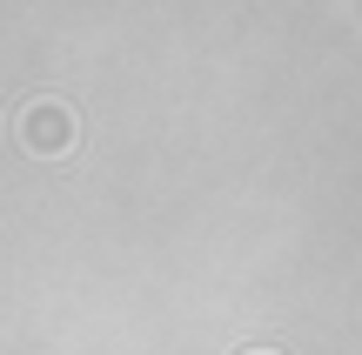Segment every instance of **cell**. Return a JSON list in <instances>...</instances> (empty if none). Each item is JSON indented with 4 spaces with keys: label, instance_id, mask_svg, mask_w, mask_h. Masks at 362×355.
I'll use <instances>...</instances> for the list:
<instances>
[{
    "label": "cell",
    "instance_id": "obj_2",
    "mask_svg": "<svg viewBox=\"0 0 362 355\" xmlns=\"http://www.w3.org/2000/svg\"><path fill=\"white\" fill-rule=\"evenodd\" d=\"M248 355H275V349H248Z\"/></svg>",
    "mask_w": 362,
    "mask_h": 355
},
{
    "label": "cell",
    "instance_id": "obj_1",
    "mask_svg": "<svg viewBox=\"0 0 362 355\" xmlns=\"http://www.w3.org/2000/svg\"><path fill=\"white\" fill-rule=\"evenodd\" d=\"M13 134H21L27 155L61 161L67 148H74V107H67V101H27L21 121H13Z\"/></svg>",
    "mask_w": 362,
    "mask_h": 355
}]
</instances>
